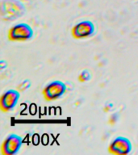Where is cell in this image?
<instances>
[{
	"mask_svg": "<svg viewBox=\"0 0 138 155\" xmlns=\"http://www.w3.org/2000/svg\"><path fill=\"white\" fill-rule=\"evenodd\" d=\"M26 12L19 0H3L1 3V17L4 21H12L24 15Z\"/></svg>",
	"mask_w": 138,
	"mask_h": 155,
	"instance_id": "1",
	"label": "cell"
},
{
	"mask_svg": "<svg viewBox=\"0 0 138 155\" xmlns=\"http://www.w3.org/2000/svg\"><path fill=\"white\" fill-rule=\"evenodd\" d=\"M34 30L28 24L19 23L15 24L8 30L7 37L9 41L15 42H24L33 38Z\"/></svg>",
	"mask_w": 138,
	"mask_h": 155,
	"instance_id": "2",
	"label": "cell"
},
{
	"mask_svg": "<svg viewBox=\"0 0 138 155\" xmlns=\"http://www.w3.org/2000/svg\"><path fill=\"white\" fill-rule=\"evenodd\" d=\"M67 91L65 82L61 80H54L46 85L42 90V94L46 101L51 102L62 97Z\"/></svg>",
	"mask_w": 138,
	"mask_h": 155,
	"instance_id": "3",
	"label": "cell"
},
{
	"mask_svg": "<svg viewBox=\"0 0 138 155\" xmlns=\"http://www.w3.org/2000/svg\"><path fill=\"white\" fill-rule=\"evenodd\" d=\"M24 143L23 138L18 134L11 133L6 137L1 145V153L2 155L17 154Z\"/></svg>",
	"mask_w": 138,
	"mask_h": 155,
	"instance_id": "4",
	"label": "cell"
},
{
	"mask_svg": "<svg viewBox=\"0 0 138 155\" xmlns=\"http://www.w3.org/2000/svg\"><path fill=\"white\" fill-rule=\"evenodd\" d=\"M95 32V25L92 21L85 19L73 26L71 35L76 40H82L91 37Z\"/></svg>",
	"mask_w": 138,
	"mask_h": 155,
	"instance_id": "5",
	"label": "cell"
},
{
	"mask_svg": "<svg viewBox=\"0 0 138 155\" xmlns=\"http://www.w3.org/2000/svg\"><path fill=\"white\" fill-rule=\"evenodd\" d=\"M133 150V144L128 137L119 136L108 145V153L114 155H127Z\"/></svg>",
	"mask_w": 138,
	"mask_h": 155,
	"instance_id": "6",
	"label": "cell"
},
{
	"mask_svg": "<svg viewBox=\"0 0 138 155\" xmlns=\"http://www.w3.org/2000/svg\"><path fill=\"white\" fill-rule=\"evenodd\" d=\"M20 91L15 89H9L1 95L0 99V108L2 112L12 111L16 107L19 99Z\"/></svg>",
	"mask_w": 138,
	"mask_h": 155,
	"instance_id": "7",
	"label": "cell"
},
{
	"mask_svg": "<svg viewBox=\"0 0 138 155\" xmlns=\"http://www.w3.org/2000/svg\"><path fill=\"white\" fill-rule=\"evenodd\" d=\"M91 79V74L88 70H83L81 71L78 76H77V80L81 83H84Z\"/></svg>",
	"mask_w": 138,
	"mask_h": 155,
	"instance_id": "8",
	"label": "cell"
},
{
	"mask_svg": "<svg viewBox=\"0 0 138 155\" xmlns=\"http://www.w3.org/2000/svg\"><path fill=\"white\" fill-rule=\"evenodd\" d=\"M31 82L29 79H25L24 81H22L17 87V90L19 91L20 92L25 91L27 90H28L30 87H31Z\"/></svg>",
	"mask_w": 138,
	"mask_h": 155,
	"instance_id": "9",
	"label": "cell"
}]
</instances>
